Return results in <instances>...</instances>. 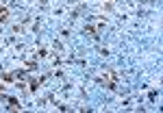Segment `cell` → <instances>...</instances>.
I'll use <instances>...</instances> for the list:
<instances>
[{
    "label": "cell",
    "instance_id": "6",
    "mask_svg": "<svg viewBox=\"0 0 163 113\" xmlns=\"http://www.w3.org/2000/svg\"><path fill=\"white\" fill-rule=\"evenodd\" d=\"M13 33H18V35L24 33V26H22V24H15V26H13Z\"/></svg>",
    "mask_w": 163,
    "mask_h": 113
},
{
    "label": "cell",
    "instance_id": "5",
    "mask_svg": "<svg viewBox=\"0 0 163 113\" xmlns=\"http://www.w3.org/2000/svg\"><path fill=\"white\" fill-rule=\"evenodd\" d=\"M13 79H15V74H9V72H4V74H2V81H4V83H11Z\"/></svg>",
    "mask_w": 163,
    "mask_h": 113
},
{
    "label": "cell",
    "instance_id": "2",
    "mask_svg": "<svg viewBox=\"0 0 163 113\" xmlns=\"http://www.w3.org/2000/svg\"><path fill=\"white\" fill-rule=\"evenodd\" d=\"M7 102H9V109H11V111H15V109H20V102L15 100V98H7Z\"/></svg>",
    "mask_w": 163,
    "mask_h": 113
},
{
    "label": "cell",
    "instance_id": "4",
    "mask_svg": "<svg viewBox=\"0 0 163 113\" xmlns=\"http://www.w3.org/2000/svg\"><path fill=\"white\" fill-rule=\"evenodd\" d=\"M85 33H87V35H91V37H98V28H94V26H85Z\"/></svg>",
    "mask_w": 163,
    "mask_h": 113
},
{
    "label": "cell",
    "instance_id": "8",
    "mask_svg": "<svg viewBox=\"0 0 163 113\" xmlns=\"http://www.w3.org/2000/svg\"><path fill=\"white\" fill-rule=\"evenodd\" d=\"M102 2H111V0H102Z\"/></svg>",
    "mask_w": 163,
    "mask_h": 113
},
{
    "label": "cell",
    "instance_id": "3",
    "mask_svg": "<svg viewBox=\"0 0 163 113\" xmlns=\"http://www.w3.org/2000/svg\"><path fill=\"white\" fill-rule=\"evenodd\" d=\"M39 83H41V81H35V79H33L31 83H28V89H31V91H37V89H39Z\"/></svg>",
    "mask_w": 163,
    "mask_h": 113
},
{
    "label": "cell",
    "instance_id": "7",
    "mask_svg": "<svg viewBox=\"0 0 163 113\" xmlns=\"http://www.w3.org/2000/svg\"><path fill=\"white\" fill-rule=\"evenodd\" d=\"M2 91H4V83H0V94H2Z\"/></svg>",
    "mask_w": 163,
    "mask_h": 113
},
{
    "label": "cell",
    "instance_id": "1",
    "mask_svg": "<svg viewBox=\"0 0 163 113\" xmlns=\"http://www.w3.org/2000/svg\"><path fill=\"white\" fill-rule=\"evenodd\" d=\"M7 20H9V9L0 7V22H7Z\"/></svg>",
    "mask_w": 163,
    "mask_h": 113
}]
</instances>
